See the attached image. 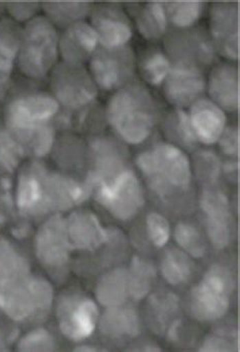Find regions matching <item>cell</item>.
<instances>
[{
	"instance_id": "obj_1",
	"label": "cell",
	"mask_w": 240,
	"mask_h": 352,
	"mask_svg": "<svg viewBox=\"0 0 240 352\" xmlns=\"http://www.w3.org/2000/svg\"><path fill=\"white\" fill-rule=\"evenodd\" d=\"M106 117L116 134L125 143L139 145L149 138L157 120V106L142 83L130 81L113 92Z\"/></svg>"
},
{
	"instance_id": "obj_2",
	"label": "cell",
	"mask_w": 240,
	"mask_h": 352,
	"mask_svg": "<svg viewBox=\"0 0 240 352\" xmlns=\"http://www.w3.org/2000/svg\"><path fill=\"white\" fill-rule=\"evenodd\" d=\"M136 165L152 192L167 201L190 190L192 162L179 146L158 143L139 154Z\"/></svg>"
},
{
	"instance_id": "obj_3",
	"label": "cell",
	"mask_w": 240,
	"mask_h": 352,
	"mask_svg": "<svg viewBox=\"0 0 240 352\" xmlns=\"http://www.w3.org/2000/svg\"><path fill=\"white\" fill-rule=\"evenodd\" d=\"M61 107L51 92H21L8 100L4 120L10 134L21 147L31 145L53 128L52 121Z\"/></svg>"
},
{
	"instance_id": "obj_4",
	"label": "cell",
	"mask_w": 240,
	"mask_h": 352,
	"mask_svg": "<svg viewBox=\"0 0 240 352\" xmlns=\"http://www.w3.org/2000/svg\"><path fill=\"white\" fill-rule=\"evenodd\" d=\"M60 32L43 14L23 25L19 40L18 70L23 77L42 81L60 63Z\"/></svg>"
},
{
	"instance_id": "obj_5",
	"label": "cell",
	"mask_w": 240,
	"mask_h": 352,
	"mask_svg": "<svg viewBox=\"0 0 240 352\" xmlns=\"http://www.w3.org/2000/svg\"><path fill=\"white\" fill-rule=\"evenodd\" d=\"M234 289L232 274L222 264H213L202 280L190 292V308L193 316L201 322H213L225 316Z\"/></svg>"
},
{
	"instance_id": "obj_6",
	"label": "cell",
	"mask_w": 240,
	"mask_h": 352,
	"mask_svg": "<svg viewBox=\"0 0 240 352\" xmlns=\"http://www.w3.org/2000/svg\"><path fill=\"white\" fill-rule=\"evenodd\" d=\"M53 298L52 285L42 278L28 276L0 285V310L14 321H25L47 312L52 306Z\"/></svg>"
},
{
	"instance_id": "obj_7",
	"label": "cell",
	"mask_w": 240,
	"mask_h": 352,
	"mask_svg": "<svg viewBox=\"0 0 240 352\" xmlns=\"http://www.w3.org/2000/svg\"><path fill=\"white\" fill-rule=\"evenodd\" d=\"M96 201L119 221L132 220L145 205V192L138 176L127 168L94 186Z\"/></svg>"
},
{
	"instance_id": "obj_8",
	"label": "cell",
	"mask_w": 240,
	"mask_h": 352,
	"mask_svg": "<svg viewBox=\"0 0 240 352\" xmlns=\"http://www.w3.org/2000/svg\"><path fill=\"white\" fill-rule=\"evenodd\" d=\"M51 94L61 107L79 111L91 106L98 98V88L85 66L60 62L50 77Z\"/></svg>"
},
{
	"instance_id": "obj_9",
	"label": "cell",
	"mask_w": 240,
	"mask_h": 352,
	"mask_svg": "<svg viewBox=\"0 0 240 352\" xmlns=\"http://www.w3.org/2000/svg\"><path fill=\"white\" fill-rule=\"evenodd\" d=\"M136 66V57L130 47L117 50L100 47L87 64V69L98 90L113 92L132 81Z\"/></svg>"
},
{
	"instance_id": "obj_10",
	"label": "cell",
	"mask_w": 240,
	"mask_h": 352,
	"mask_svg": "<svg viewBox=\"0 0 240 352\" xmlns=\"http://www.w3.org/2000/svg\"><path fill=\"white\" fill-rule=\"evenodd\" d=\"M56 316L62 334L78 342L96 330L98 309L93 300L83 294H66L58 302Z\"/></svg>"
},
{
	"instance_id": "obj_11",
	"label": "cell",
	"mask_w": 240,
	"mask_h": 352,
	"mask_svg": "<svg viewBox=\"0 0 240 352\" xmlns=\"http://www.w3.org/2000/svg\"><path fill=\"white\" fill-rule=\"evenodd\" d=\"M209 36L216 53L228 62L239 58V2H215L210 8Z\"/></svg>"
},
{
	"instance_id": "obj_12",
	"label": "cell",
	"mask_w": 240,
	"mask_h": 352,
	"mask_svg": "<svg viewBox=\"0 0 240 352\" xmlns=\"http://www.w3.org/2000/svg\"><path fill=\"white\" fill-rule=\"evenodd\" d=\"M35 249L38 261L47 270L57 272L66 267L72 247L65 218L61 214H52L41 225L36 235Z\"/></svg>"
},
{
	"instance_id": "obj_13",
	"label": "cell",
	"mask_w": 240,
	"mask_h": 352,
	"mask_svg": "<svg viewBox=\"0 0 240 352\" xmlns=\"http://www.w3.org/2000/svg\"><path fill=\"white\" fill-rule=\"evenodd\" d=\"M205 73L200 66L188 62H173V67L162 85L167 102L175 109L190 107L206 92Z\"/></svg>"
},
{
	"instance_id": "obj_14",
	"label": "cell",
	"mask_w": 240,
	"mask_h": 352,
	"mask_svg": "<svg viewBox=\"0 0 240 352\" xmlns=\"http://www.w3.org/2000/svg\"><path fill=\"white\" fill-rule=\"evenodd\" d=\"M89 19L100 48L117 50L129 47L134 31L130 19L121 8L115 4L94 6Z\"/></svg>"
},
{
	"instance_id": "obj_15",
	"label": "cell",
	"mask_w": 240,
	"mask_h": 352,
	"mask_svg": "<svg viewBox=\"0 0 240 352\" xmlns=\"http://www.w3.org/2000/svg\"><path fill=\"white\" fill-rule=\"evenodd\" d=\"M49 170L38 161L23 167L16 186V205L21 214L40 217L49 214L47 177Z\"/></svg>"
},
{
	"instance_id": "obj_16",
	"label": "cell",
	"mask_w": 240,
	"mask_h": 352,
	"mask_svg": "<svg viewBox=\"0 0 240 352\" xmlns=\"http://www.w3.org/2000/svg\"><path fill=\"white\" fill-rule=\"evenodd\" d=\"M200 207L205 218L206 232L212 245L222 250L228 245L232 234L228 197L215 186L204 188Z\"/></svg>"
},
{
	"instance_id": "obj_17",
	"label": "cell",
	"mask_w": 240,
	"mask_h": 352,
	"mask_svg": "<svg viewBox=\"0 0 240 352\" xmlns=\"http://www.w3.org/2000/svg\"><path fill=\"white\" fill-rule=\"evenodd\" d=\"M100 48L98 36L89 21L74 23L59 35L60 61L72 66H85Z\"/></svg>"
},
{
	"instance_id": "obj_18",
	"label": "cell",
	"mask_w": 240,
	"mask_h": 352,
	"mask_svg": "<svg viewBox=\"0 0 240 352\" xmlns=\"http://www.w3.org/2000/svg\"><path fill=\"white\" fill-rule=\"evenodd\" d=\"M208 98L225 113H237L239 109V72L231 62L213 66L206 78Z\"/></svg>"
},
{
	"instance_id": "obj_19",
	"label": "cell",
	"mask_w": 240,
	"mask_h": 352,
	"mask_svg": "<svg viewBox=\"0 0 240 352\" xmlns=\"http://www.w3.org/2000/svg\"><path fill=\"white\" fill-rule=\"evenodd\" d=\"M167 38V55L171 59L173 58V62H188L202 67L205 64H212L217 54L209 35H205L202 32L193 29L179 31Z\"/></svg>"
},
{
	"instance_id": "obj_20",
	"label": "cell",
	"mask_w": 240,
	"mask_h": 352,
	"mask_svg": "<svg viewBox=\"0 0 240 352\" xmlns=\"http://www.w3.org/2000/svg\"><path fill=\"white\" fill-rule=\"evenodd\" d=\"M188 116L197 141L204 145L217 143L227 126L226 113L205 96L188 107Z\"/></svg>"
},
{
	"instance_id": "obj_21",
	"label": "cell",
	"mask_w": 240,
	"mask_h": 352,
	"mask_svg": "<svg viewBox=\"0 0 240 352\" xmlns=\"http://www.w3.org/2000/svg\"><path fill=\"white\" fill-rule=\"evenodd\" d=\"M65 223L72 249L94 251L108 241L109 232L93 212L77 210L65 218Z\"/></svg>"
},
{
	"instance_id": "obj_22",
	"label": "cell",
	"mask_w": 240,
	"mask_h": 352,
	"mask_svg": "<svg viewBox=\"0 0 240 352\" xmlns=\"http://www.w3.org/2000/svg\"><path fill=\"white\" fill-rule=\"evenodd\" d=\"M91 169L85 180L91 192L102 182H108L127 169L121 148L109 139H96L91 147Z\"/></svg>"
},
{
	"instance_id": "obj_23",
	"label": "cell",
	"mask_w": 240,
	"mask_h": 352,
	"mask_svg": "<svg viewBox=\"0 0 240 352\" xmlns=\"http://www.w3.org/2000/svg\"><path fill=\"white\" fill-rule=\"evenodd\" d=\"M21 28L10 19L0 21V100L6 98L18 69Z\"/></svg>"
},
{
	"instance_id": "obj_24",
	"label": "cell",
	"mask_w": 240,
	"mask_h": 352,
	"mask_svg": "<svg viewBox=\"0 0 240 352\" xmlns=\"http://www.w3.org/2000/svg\"><path fill=\"white\" fill-rule=\"evenodd\" d=\"M94 6L91 2H41L42 14L59 29H66L74 23L89 21Z\"/></svg>"
},
{
	"instance_id": "obj_25",
	"label": "cell",
	"mask_w": 240,
	"mask_h": 352,
	"mask_svg": "<svg viewBox=\"0 0 240 352\" xmlns=\"http://www.w3.org/2000/svg\"><path fill=\"white\" fill-rule=\"evenodd\" d=\"M100 329L111 338L136 337L140 333V321L134 309L113 307L100 318Z\"/></svg>"
},
{
	"instance_id": "obj_26",
	"label": "cell",
	"mask_w": 240,
	"mask_h": 352,
	"mask_svg": "<svg viewBox=\"0 0 240 352\" xmlns=\"http://www.w3.org/2000/svg\"><path fill=\"white\" fill-rule=\"evenodd\" d=\"M129 296L128 270L125 268L107 272L96 285V300L107 309L123 306Z\"/></svg>"
},
{
	"instance_id": "obj_27",
	"label": "cell",
	"mask_w": 240,
	"mask_h": 352,
	"mask_svg": "<svg viewBox=\"0 0 240 352\" xmlns=\"http://www.w3.org/2000/svg\"><path fill=\"white\" fill-rule=\"evenodd\" d=\"M136 29L144 40L154 42L166 35L168 30L166 4L164 2H147L136 16Z\"/></svg>"
},
{
	"instance_id": "obj_28",
	"label": "cell",
	"mask_w": 240,
	"mask_h": 352,
	"mask_svg": "<svg viewBox=\"0 0 240 352\" xmlns=\"http://www.w3.org/2000/svg\"><path fill=\"white\" fill-rule=\"evenodd\" d=\"M137 66L145 85L150 87H160L171 72L173 60L164 51L152 49L141 57Z\"/></svg>"
},
{
	"instance_id": "obj_29",
	"label": "cell",
	"mask_w": 240,
	"mask_h": 352,
	"mask_svg": "<svg viewBox=\"0 0 240 352\" xmlns=\"http://www.w3.org/2000/svg\"><path fill=\"white\" fill-rule=\"evenodd\" d=\"M30 276V265L16 247L0 239V285L17 282Z\"/></svg>"
},
{
	"instance_id": "obj_30",
	"label": "cell",
	"mask_w": 240,
	"mask_h": 352,
	"mask_svg": "<svg viewBox=\"0 0 240 352\" xmlns=\"http://www.w3.org/2000/svg\"><path fill=\"white\" fill-rule=\"evenodd\" d=\"M160 270L164 280L169 285H183L192 278L194 263L184 251L171 249L162 258Z\"/></svg>"
},
{
	"instance_id": "obj_31",
	"label": "cell",
	"mask_w": 240,
	"mask_h": 352,
	"mask_svg": "<svg viewBox=\"0 0 240 352\" xmlns=\"http://www.w3.org/2000/svg\"><path fill=\"white\" fill-rule=\"evenodd\" d=\"M169 25L177 31H188L202 19L205 3L202 1L164 2Z\"/></svg>"
},
{
	"instance_id": "obj_32",
	"label": "cell",
	"mask_w": 240,
	"mask_h": 352,
	"mask_svg": "<svg viewBox=\"0 0 240 352\" xmlns=\"http://www.w3.org/2000/svg\"><path fill=\"white\" fill-rule=\"evenodd\" d=\"M155 278L153 265L139 256H134L128 270V285L129 295L134 300H142L151 289L152 283Z\"/></svg>"
},
{
	"instance_id": "obj_33",
	"label": "cell",
	"mask_w": 240,
	"mask_h": 352,
	"mask_svg": "<svg viewBox=\"0 0 240 352\" xmlns=\"http://www.w3.org/2000/svg\"><path fill=\"white\" fill-rule=\"evenodd\" d=\"M166 129L173 140L188 149L198 143L185 109H175L171 111L166 119Z\"/></svg>"
},
{
	"instance_id": "obj_34",
	"label": "cell",
	"mask_w": 240,
	"mask_h": 352,
	"mask_svg": "<svg viewBox=\"0 0 240 352\" xmlns=\"http://www.w3.org/2000/svg\"><path fill=\"white\" fill-rule=\"evenodd\" d=\"M175 239L186 254L193 258H202L206 254V245L200 231L186 222L177 223L175 228Z\"/></svg>"
},
{
	"instance_id": "obj_35",
	"label": "cell",
	"mask_w": 240,
	"mask_h": 352,
	"mask_svg": "<svg viewBox=\"0 0 240 352\" xmlns=\"http://www.w3.org/2000/svg\"><path fill=\"white\" fill-rule=\"evenodd\" d=\"M193 175H196L199 180L207 186H215L221 173L219 158L212 151H200L196 154L194 166L192 165Z\"/></svg>"
},
{
	"instance_id": "obj_36",
	"label": "cell",
	"mask_w": 240,
	"mask_h": 352,
	"mask_svg": "<svg viewBox=\"0 0 240 352\" xmlns=\"http://www.w3.org/2000/svg\"><path fill=\"white\" fill-rule=\"evenodd\" d=\"M150 314L152 315V323L158 330H164L166 322L177 313L179 309V300L173 294H160L152 297L150 302Z\"/></svg>"
},
{
	"instance_id": "obj_37",
	"label": "cell",
	"mask_w": 240,
	"mask_h": 352,
	"mask_svg": "<svg viewBox=\"0 0 240 352\" xmlns=\"http://www.w3.org/2000/svg\"><path fill=\"white\" fill-rule=\"evenodd\" d=\"M23 155V149L10 132L0 131V166L8 171L14 170Z\"/></svg>"
},
{
	"instance_id": "obj_38",
	"label": "cell",
	"mask_w": 240,
	"mask_h": 352,
	"mask_svg": "<svg viewBox=\"0 0 240 352\" xmlns=\"http://www.w3.org/2000/svg\"><path fill=\"white\" fill-rule=\"evenodd\" d=\"M145 225L148 237L152 244L158 248L166 246L171 238V225L166 217L157 212H149Z\"/></svg>"
},
{
	"instance_id": "obj_39",
	"label": "cell",
	"mask_w": 240,
	"mask_h": 352,
	"mask_svg": "<svg viewBox=\"0 0 240 352\" xmlns=\"http://www.w3.org/2000/svg\"><path fill=\"white\" fill-rule=\"evenodd\" d=\"M56 342L54 337L44 328H38L25 334L19 340V351H54Z\"/></svg>"
},
{
	"instance_id": "obj_40",
	"label": "cell",
	"mask_w": 240,
	"mask_h": 352,
	"mask_svg": "<svg viewBox=\"0 0 240 352\" xmlns=\"http://www.w3.org/2000/svg\"><path fill=\"white\" fill-rule=\"evenodd\" d=\"M8 19L17 25H27L42 14L41 2H8L6 3Z\"/></svg>"
},
{
	"instance_id": "obj_41",
	"label": "cell",
	"mask_w": 240,
	"mask_h": 352,
	"mask_svg": "<svg viewBox=\"0 0 240 352\" xmlns=\"http://www.w3.org/2000/svg\"><path fill=\"white\" fill-rule=\"evenodd\" d=\"M220 150L225 155L237 157L239 154V132L237 126H226L219 141Z\"/></svg>"
},
{
	"instance_id": "obj_42",
	"label": "cell",
	"mask_w": 240,
	"mask_h": 352,
	"mask_svg": "<svg viewBox=\"0 0 240 352\" xmlns=\"http://www.w3.org/2000/svg\"><path fill=\"white\" fill-rule=\"evenodd\" d=\"M234 344L231 343L226 337L220 336V335H213V336L208 337L204 341L201 351L206 352H217V351H234Z\"/></svg>"
},
{
	"instance_id": "obj_43",
	"label": "cell",
	"mask_w": 240,
	"mask_h": 352,
	"mask_svg": "<svg viewBox=\"0 0 240 352\" xmlns=\"http://www.w3.org/2000/svg\"><path fill=\"white\" fill-rule=\"evenodd\" d=\"M104 349H100L98 347H94L93 345H83V346L77 347L75 351H87V352H96L102 351Z\"/></svg>"
}]
</instances>
